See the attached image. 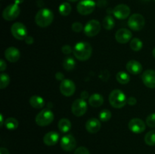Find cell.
I'll return each instance as SVG.
<instances>
[{"label":"cell","mask_w":155,"mask_h":154,"mask_svg":"<svg viewBox=\"0 0 155 154\" xmlns=\"http://www.w3.org/2000/svg\"><path fill=\"white\" fill-rule=\"evenodd\" d=\"M24 1V0H14V2H15V4H17V5L21 4V3H23V2Z\"/></svg>","instance_id":"7bdbcfd3"},{"label":"cell","mask_w":155,"mask_h":154,"mask_svg":"<svg viewBox=\"0 0 155 154\" xmlns=\"http://www.w3.org/2000/svg\"><path fill=\"white\" fill-rule=\"evenodd\" d=\"M102 25L105 30H112L115 26V21L113 17L110 16V15H107L106 17H104L102 21Z\"/></svg>","instance_id":"cb8c5ba5"},{"label":"cell","mask_w":155,"mask_h":154,"mask_svg":"<svg viewBox=\"0 0 155 154\" xmlns=\"http://www.w3.org/2000/svg\"><path fill=\"white\" fill-rule=\"evenodd\" d=\"M142 82L149 88H155V70L147 69L142 73Z\"/></svg>","instance_id":"9a60e30c"},{"label":"cell","mask_w":155,"mask_h":154,"mask_svg":"<svg viewBox=\"0 0 155 154\" xmlns=\"http://www.w3.org/2000/svg\"><path fill=\"white\" fill-rule=\"evenodd\" d=\"M20 12H21V9H20L19 5L14 3V4L8 5L4 9L2 12V17L6 21H13L19 16Z\"/></svg>","instance_id":"ba28073f"},{"label":"cell","mask_w":155,"mask_h":154,"mask_svg":"<svg viewBox=\"0 0 155 154\" xmlns=\"http://www.w3.org/2000/svg\"><path fill=\"white\" fill-rule=\"evenodd\" d=\"M55 77H56V79H57L58 80H62V81H63L64 78V75L63 73L58 72H57V73H56Z\"/></svg>","instance_id":"ab89813d"},{"label":"cell","mask_w":155,"mask_h":154,"mask_svg":"<svg viewBox=\"0 0 155 154\" xmlns=\"http://www.w3.org/2000/svg\"><path fill=\"white\" fill-rule=\"evenodd\" d=\"M74 154H90V152H89V149L85 146H80L76 149Z\"/></svg>","instance_id":"e575fe53"},{"label":"cell","mask_w":155,"mask_h":154,"mask_svg":"<svg viewBox=\"0 0 155 154\" xmlns=\"http://www.w3.org/2000/svg\"><path fill=\"white\" fill-rule=\"evenodd\" d=\"M154 2H155V0H154Z\"/></svg>","instance_id":"7dc6e473"},{"label":"cell","mask_w":155,"mask_h":154,"mask_svg":"<svg viewBox=\"0 0 155 154\" xmlns=\"http://www.w3.org/2000/svg\"><path fill=\"white\" fill-rule=\"evenodd\" d=\"M6 67H7L6 63L5 62V60H3V59H1V60H0V70H1L2 72H3V71L6 69Z\"/></svg>","instance_id":"74e56055"},{"label":"cell","mask_w":155,"mask_h":154,"mask_svg":"<svg viewBox=\"0 0 155 154\" xmlns=\"http://www.w3.org/2000/svg\"><path fill=\"white\" fill-rule=\"evenodd\" d=\"M95 6L96 4L93 0H81L77 4V9L80 14L88 15L93 12Z\"/></svg>","instance_id":"52a82bcc"},{"label":"cell","mask_w":155,"mask_h":154,"mask_svg":"<svg viewBox=\"0 0 155 154\" xmlns=\"http://www.w3.org/2000/svg\"><path fill=\"white\" fill-rule=\"evenodd\" d=\"M53 20L54 14L48 8L40 9L35 16V22L40 27H48L52 23Z\"/></svg>","instance_id":"7a4b0ae2"},{"label":"cell","mask_w":155,"mask_h":154,"mask_svg":"<svg viewBox=\"0 0 155 154\" xmlns=\"http://www.w3.org/2000/svg\"><path fill=\"white\" fill-rule=\"evenodd\" d=\"M111 118V113L108 110H103L100 112L99 119L102 122H107Z\"/></svg>","instance_id":"1f68e13d"},{"label":"cell","mask_w":155,"mask_h":154,"mask_svg":"<svg viewBox=\"0 0 155 154\" xmlns=\"http://www.w3.org/2000/svg\"><path fill=\"white\" fill-rule=\"evenodd\" d=\"M18 125H19L18 121L16 119L12 117L8 118L5 120V125L6 128L9 130L16 129L18 127Z\"/></svg>","instance_id":"f1b7e54d"},{"label":"cell","mask_w":155,"mask_h":154,"mask_svg":"<svg viewBox=\"0 0 155 154\" xmlns=\"http://www.w3.org/2000/svg\"><path fill=\"white\" fill-rule=\"evenodd\" d=\"M115 39L117 41V42L120 44L127 43L132 39L131 31L125 28L120 29L115 34Z\"/></svg>","instance_id":"2e32d148"},{"label":"cell","mask_w":155,"mask_h":154,"mask_svg":"<svg viewBox=\"0 0 155 154\" xmlns=\"http://www.w3.org/2000/svg\"><path fill=\"white\" fill-rule=\"evenodd\" d=\"M0 117H1V119H0V120H1V123H0V126H3V122H4V119H3V116H2V114H1L0 115Z\"/></svg>","instance_id":"ee69618b"},{"label":"cell","mask_w":155,"mask_h":154,"mask_svg":"<svg viewBox=\"0 0 155 154\" xmlns=\"http://www.w3.org/2000/svg\"><path fill=\"white\" fill-rule=\"evenodd\" d=\"M71 10H72V7L71 4L68 2H63L59 6V13L62 16H68L71 14Z\"/></svg>","instance_id":"484cf974"},{"label":"cell","mask_w":155,"mask_h":154,"mask_svg":"<svg viewBox=\"0 0 155 154\" xmlns=\"http://www.w3.org/2000/svg\"><path fill=\"white\" fill-rule=\"evenodd\" d=\"M126 68L130 73L133 74V75H137V74L141 73L142 71V64L139 61L135 60H130L127 63Z\"/></svg>","instance_id":"d6986e66"},{"label":"cell","mask_w":155,"mask_h":154,"mask_svg":"<svg viewBox=\"0 0 155 154\" xmlns=\"http://www.w3.org/2000/svg\"><path fill=\"white\" fill-rule=\"evenodd\" d=\"M152 54H153V56H154V57L155 58V48H154V49H153V51H152Z\"/></svg>","instance_id":"f6af8a7d"},{"label":"cell","mask_w":155,"mask_h":154,"mask_svg":"<svg viewBox=\"0 0 155 154\" xmlns=\"http://www.w3.org/2000/svg\"><path fill=\"white\" fill-rule=\"evenodd\" d=\"M88 95H89V94H88V92H86V91L82 92V94H81V98H82V99H83V100H85V101H86V98H88Z\"/></svg>","instance_id":"b9f144b4"},{"label":"cell","mask_w":155,"mask_h":154,"mask_svg":"<svg viewBox=\"0 0 155 154\" xmlns=\"http://www.w3.org/2000/svg\"><path fill=\"white\" fill-rule=\"evenodd\" d=\"M101 128V122L98 119L95 118H92L89 119L86 123V129L87 130L88 132L91 134H95L98 131H99Z\"/></svg>","instance_id":"ac0fdd59"},{"label":"cell","mask_w":155,"mask_h":154,"mask_svg":"<svg viewBox=\"0 0 155 154\" xmlns=\"http://www.w3.org/2000/svg\"><path fill=\"white\" fill-rule=\"evenodd\" d=\"M61 147L64 149V151H72L77 146V141H76L75 138L71 134H67L62 137L61 139Z\"/></svg>","instance_id":"7c38bea8"},{"label":"cell","mask_w":155,"mask_h":154,"mask_svg":"<svg viewBox=\"0 0 155 154\" xmlns=\"http://www.w3.org/2000/svg\"><path fill=\"white\" fill-rule=\"evenodd\" d=\"M145 142L148 146H155V130L148 131L145 134Z\"/></svg>","instance_id":"f546056e"},{"label":"cell","mask_w":155,"mask_h":154,"mask_svg":"<svg viewBox=\"0 0 155 154\" xmlns=\"http://www.w3.org/2000/svg\"><path fill=\"white\" fill-rule=\"evenodd\" d=\"M130 48L133 51H140L141 49L143 47V43H142V41L140 40L138 38H133V39L130 42Z\"/></svg>","instance_id":"83f0119b"},{"label":"cell","mask_w":155,"mask_h":154,"mask_svg":"<svg viewBox=\"0 0 155 154\" xmlns=\"http://www.w3.org/2000/svg\"><path fill=\"white\" fill-rule=\"evenodd\" d=\"M87 110V103L82 98L77 99L74 101L71 106V111L76 116H82Z\"/></svg>","instance_id":"9c48e42d"},{"label":"cell","mask_w":155,"mask_h":154,"mask_svg":"<svg viewBox=\"0 0 155 154\" xmlns=\"http://www.w3.org/2000/svg\"><path fill=\"white\" fill-rule=\"evenodd\" d=\"M136 103H137V101H136V98H133V97H130V98H129L128 99H127V104H128L129 105H135Z\"/></svg>","instance_id":"8d00e7d4"},{"label":"cell","mask_w":155,"mask_h":154,"mask_svg":"<svg viewBox=\"0 0 155 154\" xmlns=\"http://www.w3.org/2000/svg\"><path fill=\"white\" fill-rule=\"evenodd\" d=\"M30 104L33 108L41 109L45 105V101L43 98L39 95H33L30 98Z\"/></svg>","instance_id":"7402d4cb"},{"label":"cell","mask_w":155,"mask_h":154,"mask_svg":"<svg viewBox=\"0 0 155 154\" xmlns=\"http://www.w3.org/2000/svg\"><path fill=\"white\" fill-rule=\"evenodd\" d=\"M113 14L116 18L119 20L127 19L130 14V8L128 5L125 4L117 5L114 8Z\"/></svg>","instance_id":"4fadbf2b"},{"label":"cell","mask_w":155,"mask_h":154,"mask_svg":"<svg viewBox=\"0 0 155 154\" xmlns=\"http://www.w3.org/2000/svg\"><path fill=\"white\" fill-rule=\"evenodd\" d=\"M54 118V116L53 112L48 110V109H45V110H43L41 112H39L36 115L35 122L40 127L47 126V125H48L53 122Z\"/></svg>","instance_id":"277c9868"},{"label":"cell","mask_w":155,"mask_h":154,"mask_svg":"<svg viewBox=\"0 0 155 154\" xmlns=\"http://www.w3.org/2000/svg\"><path fill=\"white\" fill-rule=\"evenodd\" d=\"M24 40H25V42L27 44H28V45H31V44L33 43V41H34V39H33V38L32 37V36H27Z\"/></svg>","instance_id":"f35d334b"},{"label":"cell","mask_w":155,"mask_h":154,"mask_svg":"<svg viewBox=\"0 0 155 154\" xmlns=\"http://www.w3.org/2000/svg\"><path fill=\"white\" fill-rule=\"evenodd\" d=\"M0 154H9V151L5 147L0 148Z\"/></svg>","instance_id":"60d3db41"},{"label":"cell","mask_w":155,"mask_h":154,"mask_svg":"<svg viewBox=\"0 0 155 154\" xmlns=\"http://www.w3.org/2000/svg\"><path fill=\"white\" fill-rule=\"evenodd\" d=\"M20 51L15 47H9L5 51V57L12 63H15L20 59Z\"/></svg>","instance_id":"e0dca14e"},{"label":"cell","mask_w":155,"mask_h":154,"mask_svg":"<svg viewBox=\"0 0 155 154\" xmlns=\"http://www.w3.org/2000/svg\"><path fill=\"white\" fill-rule=\"evenodd\" d=\"M84 33L89 37H93L98 35L101 30V24L96 20H91L85 26Z\"/></svg>","instance_id":"30bf717a"},{"label":"cell","mask_w":155,"mask_h":154,"mask_svg":"<svg viewBox=\"0 0 155 154\" xmlns=\"http://www.w3.org/2000/svg\"><path fill=\"white\" fill-rule=\"evenodd\" d=\"M145 25V20L140 14H133L128 20V26L133 31H140Z\"/></svg>","instance_id":"5b68a950"},{"label":"cell","mask_w":155,"mask_h":154,"mask_svg":"<svg viewBox=\"0 0 155 154\" xmlns=\"http://www.w3.org/2000/svg\"><path fill=\"white\" fill-rule=\"evenodd\" d=\"M59 131H61L62 133H67L71 129V122L68 119H61L58 124Z\"/></svg>","instance_id":"603a6c76"},{"label":"cell","mask_w":155,"mask_h":154,"mask_svg":"<svg viewBox=\"0 0 155 154\" xmlns=\"http://www.w3.org/2000/svg\"><path fill=\"white\" fill-rule=\"evenodd\" d=\"M59 134L55 131H50L46 133L43 137V142L47 146H54L58 142Z\"/></svg>","instance_id":"ffe728a7"},{"label":"cell","mask_w":155,"mask_h":154,"mask_svg":"<svg viewBox=\"0 0 155 154\" xmlns=\"http://www.w3.org/2000/svg\"><path fill=\"white\" fill-rule=\"evenodd\" d=\"M75 65L76 62L73 59V57H66V58H64V60L63 61V67L67 71H71L72 69H74V67H75Z\"/></svg>","instance_id":"4316f807"},{"label":"cell","mask_w":155,"mask_h":154,"mask_svg":"<svg viewBox=\"0 0 155 154\" xmlns=\"http://www.w3.org/2000/svg\"><path fill=\"white\" fill-rule=\"evenodd\" d=\"M74 55L77 60L85 61L89 60L92 55V46L88 42H78L74 48Z\"/></svg>","instance_id":"6da1fadb"},{"label":"cell","mask_w":155,"mask_h":154,"mask_svg":"<svg viewBox=\"0 0 155 154\" xmlns=\"http://www.w3.org/2000/svg\"><path fill=\"white\" fill-rule=\"evenodd\" d=\"M104 103V98L100 94H93L89 98V104L93 107H101Z\"/></svg>","instance_id":"44dd1931"},{"label":"cell","mask_w":155,"mask_h":154,"mask_svg":"<svg viewBox=\"0 0 155 154\" xmlns=\"http://www.w3.org/2000/svg\"><path fill=\"white\" fill-rule=\"evenodd\" d=\"M68 1L73 2H77V1H78V0H68Z\"/></svg>","instance_id":"bcb514c9"},{"label":"cell","mask_w":155,"mask_h":154,"mask_svg":"<svg viewBox=\"0 0 155 154\" xmlns=\"http://www.w3.org/2000/svg\"><path fill=\"white\" fill-rule=\"evenodd\" d=\"M61 51H62V52L64 53V54H71V53L72 52V51H74V50L72 49V48H71V45H64L63 47H62Z\"/></svg>","instance_id":"d590c367"},{"label":"cell","mask_w":155,"mask_h":154,"mask_svg":"<svg viewBox=\"0 0 155 154\" xmlns=\"http://www.w3.org/2000/svg\"><path fill=\"white\" fill-rule=\"evenodd\" d=\"M72 30L73 31L76 32V33H80L83 30V26L81 23L80 22H75L72 24Z\"/></svg>","instance_id":"836d02e7"},{"label":"cell","mask_w":155,"mask_h":154,"mask_svg":"<svg viewBox=\"0 0 155 154\" xmlns=\"http://www.w3.org/2000/svg\"><path fill=\"white\" fill-rule=\"evenodd\" d=\"M146 124L150 128H155V113H151L147 117Z\"/></svg>","instance_id":"d6a6232c"},{"label":"cell","mask_w":155,"mask_h":154,"mask_svg":"<svg viewBox=\"0 0 155 154\" xmlns=\"http://www.w3.org/2000/svg\"><path fill=\"white\" fill-rule=\"evenodd\" d=\"M109 102L114 108L120 109L124 107L127 103V97L122 91L115 89L110 92L109 95Z\"/></svg>","instance_id":"3957f363"},{"label":"cell","mask_w":155,"mask_h":154,"mask_svg":"<svg viewBox=\"0 0 155 154\" xmlns=\"http://www.w3.org/2000/svg\"><path fill=\"white\" fill-rule=\"evenodd\" d=\"M76 90L75 84L70 79H64L60 84V91L64 96L71 97Z\"/></svg>","instance_id":"8fae6325"},{"label":"cell","mask_w":155,"mask_h":154,"mask_svg":"<svg viewBox=\"0 0 155 154\" xmlns=\"http://www.w3.org/2000/svg\"><path fill=\"white\" fill-rule=\"evenodd\" d=\"M10 82V77L8 74L2 73L0 75V88L4 89L7 87Z\"/></svg>","instance_id":"4dcf8cb0"},{"label":"cell","mask_w":155,"mask_h":154,"mask_svg":"<svg viewBox=\"0 0 155 154\" xmlns=\"http://www.w3.org/2000/svg\"><path fill=\"white\" fill-rule=\"evenodd\" d=\"M128 126L130 131L133 133H136V134L142 133L145 130V128H146L144 121H142L141 119H139V118L132 119L129 122Z\"/></svg>","instance_id":"5bb4252c"},{"label":"cell","mask_w":155,"mask_h":154,"mask_svg":"<svg viewBox=\"0 0 155 154\" xmlns=\"http://www.w3.org/2000/svg\"><path fill=\"white\" fill-rule=\"evenodd\" d=\"M11 33L12 36L18 40H24L27 36V27L21 22H16L12 24L11 27Z\"/></svg>","instance_id":"8992f818"},{"label":"cell","mask_w":155,"mask_h":154,"mask_svg":"<svg viewBox=\"0 0 155 154\" xmlns=\"http://www.w3.org/2000/svg\"><path fill=\"white\" fill-rule=\"evenodd\" d=\"M116 79L120 84L126 85L129 83L130 80V77L128 74L124 71H120L117 72L116 75Z\"/></svg>","instance_id":"d4e9b609"}]
</instances>
